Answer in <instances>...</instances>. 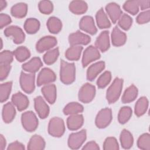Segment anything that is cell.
<instances>
[{
    "label": "cell",
    "mask_w": 150,
    "mask_h": 150,
    "mask_svg": "<svg viewBox=\"0 0 150 150\" xmlns=\"http://www.w3.org/2000/svg\"><path fill=\"white\" fill-rule=\"evenodd\" d=\"M21 122L24 129L28 132H33L38 126V119L33 111H28L21 115Z\"/></svg>",
    "instance_id": "obj_3"
},
{
    "label": "cell",
    "mask_w": 150,
    "mask_h": 150,
    "mask_svg": "<svg viewBox=\"0 0 150 150\" xmlns=\"http://www.w3.org/2000/svg\"><path fill=\"white\" fill-rule=\"evenodd\" d=\"M69 8L72 13L76 15H81L87 11L88 6L87 3L83 1L76 0L70 3Z\"/></svg>",
    "instance_id": "obj_26"
},
{
    "label": "cell",
    "mask_w": 150,
    "mask_h": 150,
    "mask_svg": "<svg viewBox=\"0 0 150 150\" xmlns=\"http://www.w3.org/2000/svg\"><path fill=\"white\" fill-rule=\"evenodd\" d=\"M100 57V53L98 49L94 46H89L87 47L82 57V65L83 66L86 67L90 63L98 60Z\"/></svg>",
    "instance_id": "obj_11"
},
{
    "label": "cell",
    "mask_w": 150,
    "mask_h": 150,
    "mask_svg": "<svg viewBox=\"0 0 150 150\" xmlns=\"http://www.w3.org/2000/svg\"><path fill=\"white\" fill-rule=\"evenodd\" d=\"M35 73H26L22 71L20 76V85L22 89L26 93H32L35 88Z\"/></svg>",
    "instance_id": "obj_5"
},
{
    "label": "cell",
    "mask_w": 150,
    "mask_h": 150,
    "mask_svg": "<svg viewBox=\"0 0 150 150\" xmlns=\"http://www.w3.org/2000/svg\"><path fill=\"white\" fill-rule=\"evenodd\" d=\"M83 116L79 114L70 115L67 119V126L71 131L79 129L83 125Z\"/></svg>",
    "instance_id": "obj_21"
},
{
    "label": "cell",
    "mask_w": 150,
    "mask_h": 150,
    "mask_svg": "<svg viewBox=\"0 0 150 150\" xmlns=\"http://www.w3.org/2000/svg\"><path fill=\"white\" fill-rule=\"evenodd\" d=\"M57 45V39L52 36H46L40 39L36 45V49L38 52L42 53L48 50Z\"/></svg>",
    "instance_id": "obj_12"
},
{
    "label": "cell",
    "mask_w": 150,
    "mask_h": 150,
    "mask_svg": "<svg viewBox=\"0 0 150 150\" xmlns=\"http://www.w3.org/2000/svg\"><path fill=\"white\" fill-rule=\"evenodd\" d=\"M15 114L16 110L13 103L8 102L4 105L2 116L3 121L5 123H10L12 122L15 117Z\"/></svg>",
    "instance_id": "obj_23"
},
{
    "label": "cell",
    "mask_w": 150,
    "mask_h": 150,
    "mask_svg": "<svg viewBox=\"0 0 150 150\" xmlns=\"http://www.w3.org/2000/svg\"><path fill=\"white\" fill-rule=\"evenodd\" d=\"M28 5L24 2L17 3L11 9V13L12 15L17 18H24L27 13Z\"/></svg>",
    "instance_id": "obj_28"
},
{
    "label": "cell",
    "mask_w": 150,
    "mask_h": 150,
    "mask_svg": "<svg viewBox=\"0 0 150 150\" xmlns=\"http://www.w3.org/2000/svg\"><path fill=\"white\" fill-rule=\"evenodd\" d=\"M35 109L40 118H46L49 114V107L41 96H38L34 98Z\"/></svg>",
    "instance_id": "obj_14"
},
{
    "label": "cell",
    "mask_w": 150,
    "mask_h": 150,
    "mask_svg": "<svg viewBox=\"0 0 150 150\" xmlns=\"http://www.w3.org/2000/svg\"><path fill=\"white\" fill-rule=\"evenodd\" d=\"M79 27L83 31L91 35H94L97 32L94 19L90 16L87 15L82 17L79 22Z\"/></svg>",
    "instance_id": "obj_15"
},
{
    "label": "cell",
    "mask_w": 150,
    "mask_h": 150,
    "mask_svg": "<svg viewBox=\"0 0 150 150\" xmlns=\"http://www.w3.org/2000/svg\"><path fill=\"white\" fill-rule=\"evenodd\" d=\"M84 110L83 106L79 103L71 102L67 104L63 108V113L65 115H73L79 114Z\"/></svg>",
    "instance_id": "obj_34"
},
{
    "label": "cell",
    "mask_w": 150,
    "mask_h": 150,
    "mask_svg": "<svg viewBox=\"0 0 150 150\" xmlns=\"http://www.w3.org/2000/svg\"><path fill=\"white\" fill-rule=\"evenodd\" d=\"M91 41L90 37L79 30L71 33L69 36V42L71 46L86 45Z\"/></svg>",
    "instance_id": "obj_13"
},
{
    "label": "cell",
    "mask_w": 150,
    "mask_h": 150,
    "mask_svg": "<svg viewBox=\"0 0 150 150\" xmlns=\"http://www.w3.org/2000/svg\"><path fill=\"white\" fill-rule=\"evenodd\" d=\"M38 7L40 12L46 15L50 14L53 10V5L52 2L47 0L40 1L38 4Z\"/></svg>",
    "instance_id": "obj_44"
},
{
    "label": "cell",
    "mask_w": 150,
    "mask_h": 150,
    "mask_svg": "<svg viewBox=\"0 0 150 150\" xmlns=\"http://www.w3.org/2000/svg\"><path fill=\"white\" fill-rule=\"evenodd\" d=\"M7 149L8 150H15V149L23 150L25 149V146L22 143L18 141H15L13 142H12L8 145Z\"/></svg>",
    "instance_id": "obj_50"
},
{
    "label": "cell",
    "mask_w": 150,
    "mask_h": 150,
    "mask_svg": "<svg viewBox=\"0 0 150 150\" xmlns=\"http://www.w3.org/2000/svg\"><path fill=\"white\" fill-rule=\"evenodd\" d=\"M103 149L105 150H118L120 148L117 139L114 137H110L105 139L103 144Z\"/></svg>",
    "instance_id": "obj_45"
},
{
    "label": "cell",
    "mask_w": 150,
    "mask_h": 150,
    "mask_svg": "<svg viewBox=\"0 0 150 150\" xmlns=\"http://www.w3.org/2000/svg\"><path fill=\"white\" fill-rule=\"evenodd\" d=\"M60 77L61 81L65 84H70L73 83L76 78L74 64L62 60L60 62Z\"/></svg>",
    "instance_id": "obj_1"
},
{
    "label": "cell",
    "mask_w": 150,
    "mask_h": 150,
    "mask_svg": "<svg viewBox=\"0 0 150 150\" xmlns=\"http://www.w3.org/2000/svg\"><path fill=\"white\" fill-rule=\"evenodd\" d=\"M112 111L108 108L101 110L96 117L95 123L98 128H104L107 127L112 120Z\"/></svg>",
    "instance_id": "obj_8"
},
{
    "label": "cell",
    "mask_w": 150,
    "mask_h": 150,
    "mask_svg": "<svg viewBox=\"0 0 150 150\" xmlns=\"http://www.w3.org/2000/svg\"><path fill=\"white\" fill-rule=\"evenodd\" d=\"M82 149L86 150H98L100 149V148L95 141H90L87 142Z\"/></svg>",
    "instance_id": "obj_51"
},
{
    "label": "cell",
    "mask_w": 150,
    "mask_h": 150,
    "mask_svg": "<svg viewBox=\"0 0 150 150\" xmlns=\"http://www.w3.org/2000/svg\"><path fill=\"white\" fill-rule=\"evenodd\" d=\"M12 22L11 17L6 13H1L0 15V28L2 29L4 27L11 23Z\"/></svg>",
    "instance_id": "obj_49"
},
{
    "label": "cell",
    "mask_w": 150,
    "mask_h": 150,
    "mask_svg": "<svg viewBox=\"0 0 150 150\" xmlns=\"http://www.w3.org/2000/svg\"><path fill=\"white\" fill-rule=\"evenodd\" d=\"M82 50L81 46H71L66 51L65 56L69 60H77L80 59Z\"/></svg>",
    "instance_id": "obj_35"
},
{
    "label": "cell",
    "mask_w": 150,
    "mask_h": 150,
    "mask_svg": "<svg viewBox=\"0 0 150 150\" xmlns=\"http://www.w3.org/2000/svg\"><path fill=\"white\" fill-rule=\"evenodd\" d=\"M132 113V109L129 107L125 106L121 108L118 114V122L121 124L126 123L131 117Z\"/></svg>",
    "instance_id": "obj_38"
},
{
    "label": "cell",
    "mask_w": 150,
    "mask_h": 150,
    "mask_svg": "<svg viewBox=\"0 0 150 150\" xmlns=\"http://www.w3.org/2000/svg\"><path fill=\"white\" fill-rule=\"evenodd\" d=\"M41 91L47 100L50 104H53L56 100V87L53 84H48L44 85L42 88Z\"/></svg>",
    "instance_id": "obj_20"
},
{
    "label": "cell",
    "mask_w": 150,
    "mask_h": 150,
    "mask_svg": "<svg viewBox=\"0 0 150 150\" xmlns=\"http://www.w3.org/2000/svg\"><path fill=\"white\" fill-rule=\"evenodd\" d=\"M105 68V63L103 61L96 62L91 64L87 71V79L89 81L93 80L97 75Z\"/></svg>",
    "instance_id": "obj_22"
},
{
    "label": "cell",
    "mask_w": 150,
    "mask_h": 150,
    "mask_svg": "<svg viewBox=\"0 0 150 150\" xmlns=\"http://www.w3.org/2000/svg\"><path fill=\"white\" fill-rule=\"evenodd\" d=\"M12 103L15 105L19 111L27 108L29 101L28 97L21 92H18L12 96Z\"/></svg>",
    "instance_id": "obj_16"
},
{
    "label": "cell",
    "mask_w": 150,
    "mask_h": 150,
    "mask_svg": "<svg viewBox=\"0 0 150 150\" xmlns=\"http://www.w3.org/2000/svg\"><path fill=\"white\" fill-rule=\"evenodd\" d=\"M12 83L8 81L2 83L0 86V100L4 103L8 100L12 90Z\"/></svg>",
    "instance_id": "obj_39"
},
{
    "label": "cell",
    "mask_w": 150,
    "mask_h": 150,
    "mask_svg": "<svg viewBox=\"0 0 150 150\" xmlns=\"http://www.w3.org/2000/svg\"><path fill=\"white\" fill-rule=\"evenodd\" d=\"M56 79V76L54 71L49 68L45 67L39 72L37 78V85L41 86L50 84L54 81Z\"/></svg>",
    "instance_id": "obj_10"
},
{
    "label": "cell",
    "mask_w": 150,
    "mask_h": 150,
    "mask_svg": "<svg viewBox=\"0 0 150 150\" xmlns=\"http://www.w3.org/2000/svg\"><path fill=\"white\" fill-rule=\"evenodd\" d=\"M44 139L39 135H34L30 138L28 144L29 150H42L45 148Z\"/></svg>",
    "instance_id": "obj_25"
},
{
    "label": "cell",
    "mask_w": 150,
    "mask_h": 150,
    "mask_svg": "<svg viewBox=\"0 0 150 150\" xmlns=\"http://www.w3.org/2000/svg\"><path fill=\"white\" fill-rule=\"evenodd\" d=\"M46 25L49 31L52 33H58L62 28L61 21L55 16L50 17L47 21Z\"/></svg>",
    "instance_id": "obj_32"
},
{
    "label": "cell",
    "mask_w": 150,
    "mask_h": 150,
    "mask_svg": "<svg viewBox=\"0 0 150 150\" xmlns=\"http://www.w3.org/2000/svg\"><path fill=\"white\" fill-rule=\"evenodd\" d=\"M111 79V73L109 71H104L98 79L97 84L98 88H103L105 87L110 82Z\"/></svg>",
    "instance_id": "obj_42"
},
{
    "label": "cell",
    "mask_w": 150,
    "mask_h": 150,
    "mask_svg": "<svg viewBox=\"0 0 150 150\" xmlns=\"http://www.w3.org/2000/svg\"><path fill=\"white\" fill-rule=\"evenodd\" d=\"M87 138L86 129L71 134L68 138V146L72 149H77L81 147Z\"/></svg>",
    "instance_id": "obj_7"
},
{
    "label": "cell",
    "mask_w": 150,
    "mask_h": 150,
    "mask_svg": "<svg viewBox=\"0 0 150 150\" xmlns=\"http://www.w3.org/2000/svg\"><path fill=\"white\" fill-rule=\"evenodd\" d=\"M11 68L10 64H0V79L1 81L5 80L8 77Z\"/></svg>",
    "instance_id": "obj_48"
},
{
    "label": "cell",
    "mask_w": 150,
    "mask_h": 150,
    "mask_svg": "<svg viewBox=\"0 0 150 150\" xmlns=\"http://www.w3.org/2000/svg\"><path fill=\"white\" fill-rule=\"evenodd\" d=\"M96 94V87L94 86L86 83L80 88L78 97L79 100L84 103H88L91 102L94 98Z\"/></svg>",
    "instance_id": "obj_6"
},
{
    "label": "cell",
    "mask_w": 150,
    "mask_h": 150,
    "mask_svg": "<svg viewBox=\"0 0 150 150\" xmlns=\"http://www.w3.org/2000/svg\"><path fill=\"white\" fill-rule=\"evenodd\" d=\"M138 4H139V8H140L141 10L146 9L149 8L150 1L149 0L138 1Z\"/></svg>",
    "instance_id": "obj_52"
},
{
    "label": "cell",
    "mask_w": 150,
    "mask_h": 150,
    "mask_svg": "<svg viewBox=\"0 0 150 150\" xmlns=\"http://www.w3.org/2000/svg\"><path fill=\"white\" fill-rule=\"evenodd\" d=\"M105 10L113 23H115L122 15V11L118 4L110 2L105 6Z\"/></svg>",
    "instance_id": "obj_17"
},
{
    "label": "cell",
    "mask_w": 150,
    "mask_h": 150,
    "mask_svg": "<svg viewBox=\"0 0 150 150\" xmlns=\"http://www.w3.org/2000/svg\"><path fill=\"white\" fill-rule=\"evenodd\" d=\"M13 52L10 50H4L1 52L0 64H10L13 59Z\"/></svg>",
    "instance_id": "obj_46"
},
{
    "label": "cell",
    "mask_w": 150,
    "mask_h": 150,
    "mask_svg": "<svg viewBox=\"0 0 150 150\" xmlns=\"http://www.w3.org/2000/svg\"><path fill=\"white\" fill-rule=\"evenodd\" d=\"M137 146L141 149H150V135L148 133L143 134L138 139Z\"/></svg>",
    "instance_id": "obj_40"
},
{
    "label": "cell",
    "mask_w": 150,
    "mask_h": 150,
    "mask_svg": "<svg viewBox=\"0 0 150 150\" xmlns=\"http://www.w3.org/2000/svg\"><path fill=\"white\" fill-rule=\"evenodd\" d=\"M4 35L6 37H12L15 44H21L25 40V35L22 29L17 26H10L4 30Z\"/></svg>",
    "instance_id": "obj_9"
},
{
    "label": "cell",
    "mask_w": 150,
    "mask_h": 150,
    "mask_svg": "<svg viewBox=\"0 0 150 150\" xmlns=\"http://www.w3.org/2000/svg\"><path fill=\"white\" fill-rule=\"evenodd\" d=\"M126 40V34L122 32L117 26H115L111 33V41L112 45L117 47L121 46L125 43Z\"/></svg>",
    "instance_id": "obj_19"
},
{
    "label": "cell",
    "mask_w": 150,
    "mask_h": 150,
    "mask_svg": "<svg viewBox=\"0 0 150 150\" xmlns=\"http://www.w3.org/2000/svg\"><path fill=\"white\" fill-rule=\"evenodd\" d=\"M123 86V80L116 77L106 92V98L110 104L116 102L119 98Z\"/></svg>",
    "instance_id": "obj_2"
},
{
    "label": "cell",
    "mask_w": 150,
    "mask_h": 150,
    "mask_svg": "<svg viewBox=\"0 0 150 150\" xmlns=\"http://www.w3.org/2000/svg\"><path fill=\"white\" fill-rule=\"evenodd\" d=\"M59 56V48L56 47L53 49L47 51L43 55V61L44 62L48 65L53 64L57 59Z\"/></svg>",
    "instance_id": "obj_37"
},
{
    "label": "cell",
    "mask_w": 150,
    "mask_h": 150,
    "mask_svg": "<svg viewBox=\"0 0 150 150\" xmlns=\"http://www.w3.org/2000/svg\"><path fill=\"white\" fill-rule=\"evenodd\" d=\"M120 142L122 147L124 149H129L132 147L134 143V138L131 133L125 129H124L121 134L120 137Z\"/></svg>",
    "instance_id": "obj_30"
},
{
    "label": "cell",
    "mask_w": 150,
    "mask_h": 150,
    "mask_svg": "<svg viewBox=\"0 0 150 150\" xmlns=\"http://www.w3.org/2000/svg\"><path fill=\"white\" fill-rule=\"evenodd\" d=\"M13 54L18 62H22L29 58L30 52L26 47L19 46L13 51Z\"/></svg>",
    "instance_id": "obj_36"
},
{
    "label": "cell",
    "mask_w": 150,
    "mask_h": 150,
    "mask_svg": "<svg viewBox=\"0 0 150 150\" xmlns=\"http://www.w3.org/2000/svg\"><path fill=\"white\" fill-rule=\"evenodd\" d=\"M43 63L41 59L38 57H33L29 62L24 63L22 67L23 70L30 73H35L37 72L42 66Z\"/></svg>",
    "instance_id": "obj_24"
},
{
    "label": "cell",
    "mask_w": 150,
    "mask_h": 150,
    "mask_svg": "<svg viewBox=\"0 0 150 150\" xmlns=\"http://www.w3.org/2000/svg\"><path fill=\"white\" fill-rule=\"evenodd\" d=\"M148 107V100L146 97H141L139 98L135 105V114L137 117L144 115Z\"/></svg>",
    "instance_id": "obj_31"
},
{
    "label": "cell",
    "mask_w": 150,
    "mask_h": 150,
    "mask_svg": "<svg viewBox=\"0 0 150 150\" xmlns=\"http://www.w3.org/2000/svg\"><path fill=\"white\" fill-rule=\"evenodd\" d=\"M118 23L122 29L127 30L131 28L132 24V19L128 14L124 13L119 18Z\"/></svg>",
    "instance_id": "obj_43"
},
{
    "label": "cell",
    "mask_w": 150,
    "mask_h": 150,
    "mask_svg": "<svg viewBox=\"0 0 150 150\" xmlns=\"http://www.w3.org/2000/svg\"><path fill=\"white\" fill-rule=\"evenodd\" d=\"M96 19L99 28L107 29L111 26V22L103 8H101L97 11L96 15Z\"/></svg>",
    "instance_id": "obj_29"
},
{
    "label": "cell",
    "mask_w": 150,
    "mask_h": 150,
    "mask_svg": "<svg viewBox=\"0 0 150 150\" xmlns=\"http://www.w3.org/2000/svg\"><path fill=\"white\" fill-rule=\"evenodd\" d=\"M137 22L138 24H144L150 21V11L147 10L140 13L137 17Z\"/></svg>",
    "instance_id": "obj_47"
},
{
    "label": "cell",
    "mask_w": 150,
    "mask_h": 150,
    "mask_svg": "<svg viewBox=\"0 0 150 150\" xmlns=\"http://www.w3.org/2000/svg\"><path fill=\"white\" fill-rule=\"evenodd\" d=\"M40 28V22L35 18H28L24 23V29L29 34L36 33Z\"/></svg>",
    "instance_id": "obj_33"
},
{
    "label": "cell",
    "mask_w": 150,
    "mask_h": 150,
    "mask_svg": "<svg viewBox=\"0 0 150 150\" xmlns=\"http://www.w3.org/2000/svg\"><path fill=\"white\" fill-rule=\"evenodd\" d=\"M7 6V3L5 1L1 0L0 1V10L2 11Z\"/></svg>",
    "instance_id": "obj_54"
},
{
    "label": "cell",
    "mask_w": 150,
    "mask_h": 150,
    "mask_svg": "<svg viewBox=\"0 0 150 150\" xmlns=\"http://www.w3.org/2000/svg\"><path fill=\"white\" fill-rule=\"evenodd\" d=\"M65 131V125L63 120L59 117H53L49 121L48 132L54 137H62Z\"/></svg>",
    "instance_id": "obj_4"
},
{
    "label": "cell",
    "mask_w": 150,
    "mask_h": 150,
    "mask_svg": "<svg viewBox=\"0 0 150 150\" xmlns=\"http://www.w3.org/2000/svg\"><path fill=\"white\" fill-rule=\"evenodd\" d=\"M6 146V140L2 135H0V149L3 150Z\"/></svg>",
    "instance_id": "obj_53"
},
{
    "label": "cell",
    "mask_w": 150,
    "mask_h": 150,
    "mask_svg": "<svg viewBox=\"0 0 150 150\" xmlns=\"http://www.w3.org/2000/svg\"><path fill=\"white\" fill-rule=\"evenodd\" d=\"M138 91L136 86L132 84L129 86L124 91L121 101L123 103H129L135 100L138 96Z\"/></svg>",
    "instance_id": "obj_27"
},
{
    "label": "cell",
    "mask_w": 150,
    "mask_h": 150,
    "mask_svg": "<svg viewBox=\"0 0 150 150\" xmlns=\"http://www.w3.org/2000/svg\"><path fill=\"white\" fill-rule=\"evenodd\" d=\"M123 8L128 13L135 15L139 11L138 1H127L123 5Z\"/></svg>",
    "instance_id": "obj_41"
},
{
    "label": "cell",
    "mask_w": 150,
    "mask_h": 150,
    "mask_svg": "<svg viewBox=\"0 0 150 150\" xmlns=\"http://www.w3.org/2000/svg\"><path fill=\"white\" fill-rule=\"evenodd\" d=\"M96 47L102 52L107 51L110 47V38L108 31L104 30L99 35L95 42Z\"/></svg>",
    "instance_id": "obj_18"
}]
</instances>
